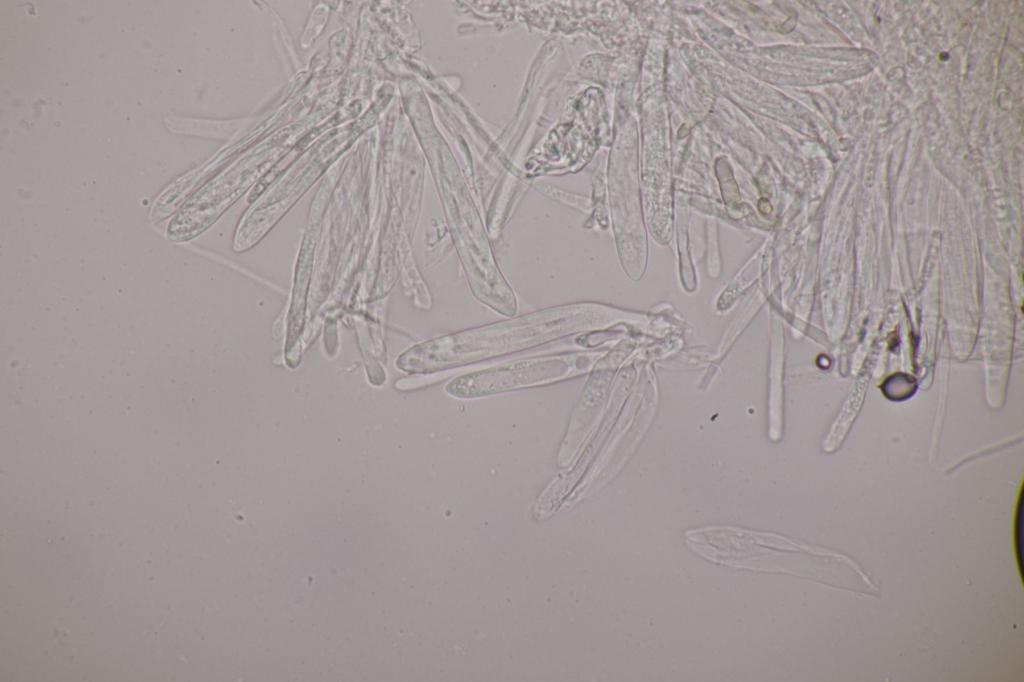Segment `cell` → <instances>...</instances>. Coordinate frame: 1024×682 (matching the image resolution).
Masks as SVG:
<instances>
[{"mask_svg": "<svg viewBox=\"0 0 1024 682\" xmlns=\"http://www.w3.org/2000/svg\"><path fill=\"white\" fill-rule=\"evenodd\" d=\"M597 352L573 351L523 358L457 376L445 385L448 395L474 399L549 385L590 371Z\"/></svg>", "mask_w": 1024, "mask_h": 682, "instance_id": "cell-2", "label": "cell"}, {"mask_svg": "<svg viewBox=\"0 0 1024 682\" xmlns=\"http://www.w3.org/2000/svg\"><path fill=\"white\" fill-rule=\"evenodd\" d=\"M613 314L595 302L556 305L418 343L396 365L410 374L443 372L596 330L611 322Z\"/></svg>", "mask_w": 1024, "mask_h": 682, "instance_id": "cell-1", "label": "cell"}, {"mask_svg": "<svg viewBox=\"0 0 1024 682\" xmlns=\"http://www.w3.org/2000/svg\"><path fill=\"white\" fill-rule=\"evenodd\" d=\"M609 380L610 375L605 368V361H598L576 401L559 452L560 465L566 466L572 461L589 434L603 404Z\"/></svg>", "mask_w": 1024, "mask_h": 682, "instance_id": "cell-3", "label": "cell"}]
</instances>
